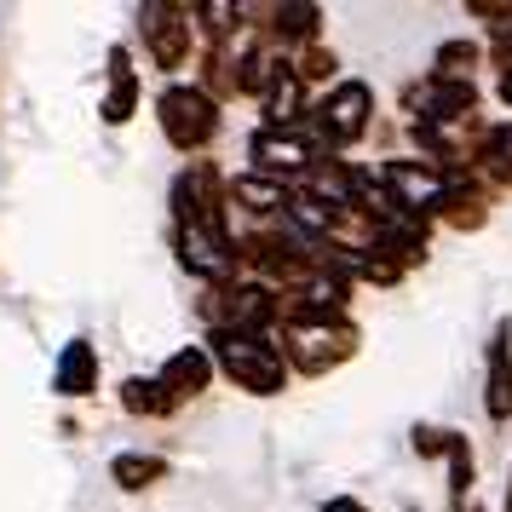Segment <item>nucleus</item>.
<instances>
[{
	"mask_svg": "<svg viewBox=\"0 0 512 512\" xmlns=\"http://www.w3.org/2000/svg\"><path fill=\"white\" fill-rule=\"evenodd\" d=\"M213 351H219V363H225L248 392H282V380H288V374H282V357L265 346V340H254V334H219Z\"/></svg>",
	"mask_w": 512,
	"mask_h": 512,
	"instance_id": "f257e3e1",
	"label": "nucleus"
},
{
	"mask_svg": "<svg viewBox=\"0 0 512 512\" xmlns=\"http://www.w3.org/2000/svg\"><path fill=\"white\" fill-rule=\"evenodd\" d=\"M369 110H374V93L363 81H340L323 104V121H317V139L323 144H351L363 139V127H369Z\"/></svg>",
	"mask_w": 512,
	"mask_h": 512,
	"instance_id": "f03ea898",
	"label": "nucleus"
},
{
	"mask_svg": "<svg viewBox=\"0 0 512 512\" xmlns=\"http://www.w3.org/2000/svg\"><path fill=\"white\" fill-rule=\"evenodd\" d=\"M213 104L202 93H185V87H173V93L162 98V127L173 133V144H185V150H196V144L213 139Z\"/></svg>",
	"mask_w": 512,
	"mask_h": 512,
	"instance_id": "7ed1b4c3",
	"label": "nucleus"
},
{
	"mask_svg": "<svg viewBox=\"0 0 512 512\" xmlns=\"http://www.w3.org/2000/svg\"><path fill=\"white\" fill-rule=\"evenodd\" d=\"M512 323L495 328L489 340V420H512Z\"/></svg>",
	"mask_w": 512,
	"mask_h": 512,
	"instance_id": "20e7f679",
	"label": "nucleus"
},
{
	"mask_svg": "<svg viewBox=\"0 0 512 512\" xmlns=\"http://www.w3.org/2000/svg\"><path fill=\"white\" fill-rule=\"evenodd\" d=\"M254 156L265 173H300V167H311V144H300L294 133L265 127V133H254Z\"/></svg>",
	"mask_w": 512,
	"mask_h": 512,
	"instance_id": "39448f33",
	"label": "nucleus"
},
{
	"mask_svg": "<svg viewBox=\"0 0 512 512\" xmlns=\"http://www.w3.org/2000/svg\"><path fill=\"white\" fill-rule=\"evenodd\" d=\"M300 98H305V81L294 64H277L271 70V93H265V116L271 121H294L300 116Z\"/></svg>",
	"mask_w": 512,
	"mask_h": 512,
	"instance_id": "423d86ee",
	"label": "nucleus"
},
{
	"mask_svg": "<svg viewBox=\"0 0 512 512\" xmlns=\"http://www.w3.org/2000/svg\"><path fill=\"white\" fill-rule=\"evenodd\" d=\"M162 380H167L179 397H185V392H202V386H208V351H179V357L162 369Z\"/></svg>",
	"mask_w": 512,
	"mask_h": 512,
	"instance_id": "0eeeda50",
	"label": "nucleus"
},
{
	"mask_svg": "<svg viewBox=\"0 0 512 512\" xmlns=\"http://www.w3.org/2000/svg\"><path fill=\"white\" fill-rule=\"evenodd\" d=\"M93 346L87 340H75L70 351H64V363H58V392H93Z\"/></svg>",
	"mask_w": 512,
	"mask_h": 512,
	"instance_id": "6e6552de",
	"label": "nucleus"
},
{
	"mask_svg": "<svg viewBox=\"0 0 512 512\" xmlns=\"http://www.w3.org/2000/svg\"><path fill=\"white\" fill-rule=\"evenodd\" d=\"M236 196H242L254 213H271V208H282V202H288V190H282L277 179H236Z\"/></svg>",
	"mask_w": 512,
	"mask_h": 512,
	"instance_id": "1a4fd4ad",
	"label": "nucleus"
},
{
	"mask_svg": "<svg viewBox=\"0 0 512 512\" xmlns=\"http://www.w3.org/2000/svg\"><path fill=\"white\" fill-rule=\"evenodd\" d=\"M317 6H282L277 12V35H288V41H317Z\"/></svg>",
	"mask_w": 512,
	"mask_h": 512,
	"instance_id": "9d476101",
	"label": "nucleus"
},
{
	"mask_svg": "<svg viewBox=\"0 0 512 512\" xmlns=\"http://www.w3.org/2000/svg\"><path fill=\"white\" fill-rule=\"evenodd\" d=\"M466 489H472V449H466V438L449 449V501L461 507L466 501Z\"/></svg>",
	"mask_w": 512,
	"mask_h": 512,
	"instance_id": "9b49d317",
	"label": "nucleus"
},
{
	"mask_svg": "<svg viewBox=\"0 0 512 512\" xmlns=\"http://www.w3.org/2000/svg\"><path fill=\"white\" fill-rule=\"evenodd\" d=\"M116 478L127 489H144L150 478H162V461H144V455H121L116 461Z\"/></svg>",
	"mask_w": 512,
	"mask_h": 512,
	"instance_id": "f8f14e48",
	"label": "nucleus"
},
{
	"mask_svg": "<svg viewBox=\"0 0 512 512\" xmlns=\"http://www.w3.org/2000/svg\"><path fill=\"white\" fill-rule=\"evenodd\" d=\"M472 58H478V47L449 41V47H438V75H455V81H461V70H472Z\"/></svg>",
	"mask_w": 512,
	"mask_h": 512,
	"instance_id": "ddd939ff",
	"label": "nucleus"
},
{
	"mask_svg": "<svg viewBox=\"0 0 512 512\" xmlns=\"http://www.w3.org/2000/svg\"><path fill=\"white\" fill-rule=\"evenodd\" d=\"M323 512H369V507H363V501H351V495H334Z\"/></svg>",
	"mask_w": 512,
	"mask_h": 512,
	"instance_id": "4468645a",
	"label": "nucleus"
},
{
	"mask_svg": "<svg viewBox=\"0 0 512 512\" xmlns=\"http://www.w3.org/2000/svg\"><path fill=\"white\" fill-rule=\"evenodd\" d=\"M507 512H512V484H507Z\"/></svg>",
	"mask_w": 512,
	"mask_h": 512,
	"instance_id": "2eb2a0df",
	"label": "nucleus"
}]
</instances>
